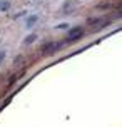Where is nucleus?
Returning a JSON list of instances; mask_svg holds the SVG:
<instances>
[{"mask_svg":"<svg viewBox=\"0 0 122 127\" xmlns=\"http://www.w3.org/2000/svg\"><path fill=\"white\" fill-rule=\"evenodd\" d=\"M37 22H39V15H30V17L25 20V27L27 29H33Z\"/></svg>","mask_w":122,"mask_h":127,"instance_id":"obj_1","label":"nucleus"},{"mask_svg":"<svg viewBox=\"0 0 122 127\" xmlns=\"http://www.w3.org/2000/svg\"><path fill=\"white\" fill-rule=\"evenodd\" d=\"M10 7H12L10 0H0V12H8Z\"/></svg>","mask_w":122,"mask_h":127,"instance_id":"obj_2","label":"nucleus"},{"mask_svg":"<svg viewBox=\"0 0 122 127\" xmlns=\"http://www.w3.org/2000/svg\"><path fill=\"white\" fill-rule=\"evenodd\" d=\"M35 40H37V33H30V35H27V37H25L24 44H25V45H30V44H33Z\"/></svg>","mask_w":122,"mask_h":127,"instance_id":"obj_3","label":"nucleus"},{"mask_svg":"<svg viewBox=\"0 0 122 127\" xmlns=\"http://www.w3.org/2000/svg\"><path fill=\"white\" fill-rule=\"evenodd\" d=\"M82 33V29H72L70 32H69V38H74V37H77V35H80Z\"/></svg>","mask_w":122,"mask_h":127,"instance_id":"obj_4","label":"nucleus"},{"mask_svg":"<svg viewBox=\"0 0 122 127\" xmlns=\"http://www.w3.org/2000/svg\"><path fill=\"white\" fill-rule=\"evenodd\" d=\"M57 29H64V30H67V29H69V24H65V22H64V24H59Z\"/></svg>","mask_w":122,"mask_h":127,"instance_id":"obj_5","label":"nucleus"},{"mask_svg":"<svg viewBox=\"0 0 122 127\" xmlns=\"http://www.w3.org/2000/svg\"><path fill=\"white\" fill-rule=\"evenodd\" d=\"M5 55H7V54H5V50H0V64H2L3 60H5Z\"/></svg>","mask_w":122,"mask_h":127,"instance_id":"obj_6","label":"nucleus"}]
</instances>
